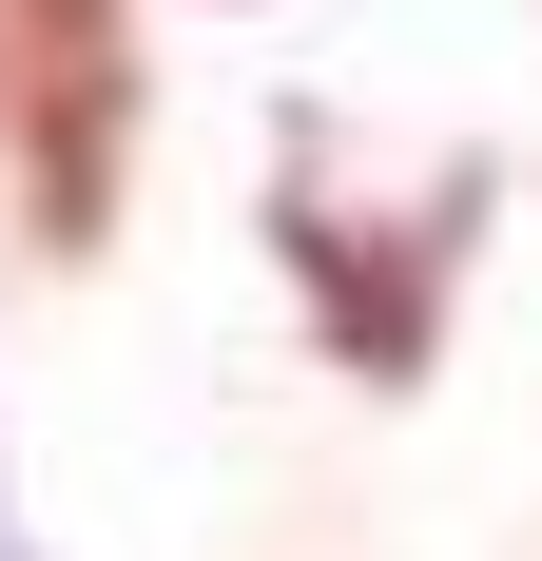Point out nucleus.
<instances>
[{"mask_svg":"<svg viewBox=\"0 0 542 561\" xmlns=\"http://www.w3.org/2000/svg\"><path fill=\"white\" fill-rule=\"evenodd\" d=\"M116 156H136V39L116 0H0V194L39 252L116 232Z\"/></svg>","mask_w":542,"mask_h":561,"instance_id":"1","label":"nucleus"}]
</instances>
